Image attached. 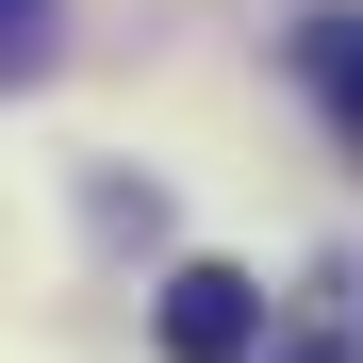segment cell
Segmentation results:
<instances>
[{"instance_id": "4", "label": "cell", "mask_w": 363, "mask_h": 363, "mask_svg": "<svg viewBox=\"0 0 363 363\" xmlns=\"http://www.w3.org/2000/svg\"><path fill=\"white\" fill-rule=\"evenodd\" d=\"M281 363H363V330H297V347H281Z\"/></svg>"}, {"instance_id": "2", "label": "cell", "mask_w": 363, "mask_h": 363, "mask_svg": "<svg viewBox=\"0 0 363 363\" xmlns=\"http://www.w3.org/2000/svg\"><path fill=\"white\" fill-rule=\"evenodd\" d=\"M314 99L347 116V149H363V17H314Z\"/></svg>"}, {"instance_id": "3", "label": "cell", "mask_w": 363, "mask_h": 363, "mask_svg": "<svg viewBox=\"0 0 363 363\" xmlns=\"http://www.w3.org/2000/svg\"><path fill=\"white\" fill-rule=\"evenodd\" d=\"M50 67V0H0V83H33Z\"/></svg>"}, {"instance_id": "1", "label": "cell", "mask_w": 363, "mask_h": 363, "mask_svg": "<svg viewBox=\"0 0 363 363\" xmlns=\"http://www.w3.org/2000/svg\"><path fill=\"white\" fill-rule=\"evenodd\" d=\"M264 347V281L248 264H182L165 281V363H248Z\"/></svg>"}]
</instances>
